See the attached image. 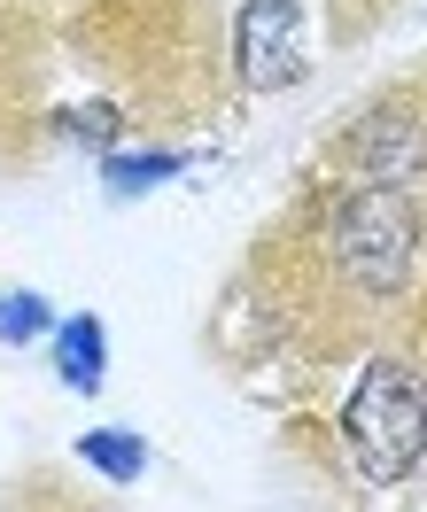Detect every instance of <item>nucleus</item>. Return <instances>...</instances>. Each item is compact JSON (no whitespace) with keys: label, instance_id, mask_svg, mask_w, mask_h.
I'll return each instance as SVG.
<instances>
[{"label":"nucleus","instance_id":"obj_6","mask_svg":"<svg viewBox=\"0 0 427 512\" xmlns=\"http://www.w3.org/2000/svg\"><path fill=\"white\" fill-rule=\"evenodd\" d=\"M39 326H47L39 295H0V342H39Z\"/></svg>","mask_w":427,"mask_h":512},{"label":"nucleus","instance_id":"obj_2","mask_svg":"<svg viewBox=\"0 0 427 512\" xmlns=\"http://www.w3.org/2000/svg\"><path fill=\"white\" fill-rule=\"evenodd\" d=\"M412 241H420V225H412V202L404 194H358L350 210H342V264H350V280L373 295L404 288V272H412Z\"/></svg>","mask_w":427,"mask_h":512},{"label":"nucleus","instance_id":"obj_1","mask_svg":"<svg viewBox=\"0 0 427 512\" xmlns=\"http://www.w3.org/2000/svg\"><path fill=\"white\" fill-rule=\"evenodd\" d=\"M350 450H358V466L373 481H396L420 466L427 450V381L412 373V365H396V357H381V365H365L358 396H350Z\"/></svg>","mask_w":427,"mask_h":512},{"label":"nucleus","instance_id":"obj_4","mask_svg":"<svg viewBox=\"0 0 427 512\" xmlns=\"http://www.w3.org/2000/svg\"><path fill=\"white\" fill-rule=\"evenodd\" d=\"M101 357H109V342H101V319H70L63 342H55V365H63L70 388H101Z\"/></svg>","mask_w":427,"mask_h":512},{"label":"nucleus","instance_id":"obj_7","mask_svg":"<svg viewBox=\"0 0 427 512\" xmlns=\"http://www.w3.org/2000/svg\"><path fill=\"white\" fill-rule=\"evenodd\" d=\"M171 171H179V156H117L109 163L117 187H148V179H171Z\"/></svg>","mask_w":427,"mask_h":512},{"label":"nucleus","instance_id":"obj_8","mask_svg":"<svg viewBox=\"0 0 427 512\" xmlns=\"http://www.w3.org/2000/svg\"><path fill=\"white\" fill-rule=\"evenodd\" d=\"M70 132H78V140H109V132H117V117H109V109H78V117H70Z\"/></svg>","mask_w":427,"mask_h":512},{"label":"nucleus","instance_id":"obj_5","mask_svg":"<svg viewBox=\"0 0 427 512\" xmlns=\"http://www.w3.org/2000/svg\"><path fill=\"white\" fill-rule=\"evenodd\" d=\"M78 450H86V458H94L109 481H140V466H148V450L132 443V435H86Z\"/></svg>","mask_w":427,"mask_h":512},{"label":"nucleus","instance_id":"obj_3","mask_svg":"<svg viewBox=\"0 0 427 512\" xmlns=\"http://www.w3.org/2000/svg\"><path fill=\"white\" fill-rule=\"evenodd\" d=\"M296 39H303L296 0H249V8H241V24H233V47H241V78H249L257 94L288 86V78H296Z\"/></svg>","mask_w":427,"mask_h":512}]
</instances>
